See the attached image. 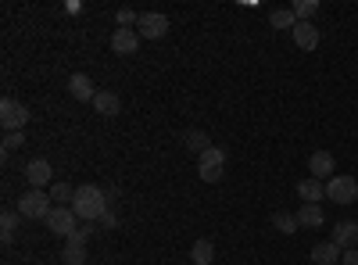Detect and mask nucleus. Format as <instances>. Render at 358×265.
<instances>
[{
  "label": "nucleus",
  "instance_id": "393cba45",
  "mask_svg": "<svg viewBox=\"0 0 358 265\" xmlns=\"http://www.w3.org/2000/svg\"><path fill=\"white\" fill-rule=\"evenodd\" d=\"M115 22H118V29H129V25H136V22H140V15H136L133 8H122V11L115 15Z\"/></svg>",
  "mask_w": 358,
  "mask_h": 265
},
{
  "label": "nucleus",
  "instance_id": "423d86ee",
  "mask_svg": "<svg viewBox=\"0 0 358 265\" xmlns=\"http://www.w3.org/2000/svg\"><path fill=\"white\" fill-rule=\"evenodd\" d=\"M326 197L337 201V204H355L358 201V180L355 176H334V180L326 183Z\"/></svg>",
  "mask_w": 358,
  "mask_h": 265
},
{
  "label": "nucleus",
  "instance_id": "2eb2a0df",
  "mask_svg": "<svg viewBox=\"0 0 358 265\" xmlns=\"http://www.w3.org/2000/svg\"><path fill=\"white\" fill-rule=\"evenodd\" d=\"M94 111L104 115V119H115V115L122 111V101H118V94H111V90H97V97H94Z\"/></svg>",
  "mask_w": 358,
  "mask_h": 265
},
{
  "label": "nucleus",
  "instance_id": "f257e3e1",
  "mask_svg": "<svg viewBox=\"0 0 358 265\" xmlns=\"http://www.w3.org/2000/svg\"><path fill=\"white\" fill-rule=\"evenodd\" d=\"M69 208H72L79 219H86V222L104 219V215H108V194H104L101 187H94V183H86V187L76 190V197H72Z\"/></svg>",
  "mask_w": 358,
  "mask_h": 265
},
{
  "label": "nucleus",
  "instance_id": "6ab92c4d",
  "mask_svg": "<svg viewBox=\"0 0 358 265\" xmlns=\"http://www.w3.org/2000/svg\"><path fill=\"white\" fill-rule=\"evenodd\" d=\"M190 258H194V265H212V258H215V244H212V241H194Z\"/></svg>",
  "mask_w": 358,
  "mask_h": 265
},
{
  "label": "nucleus",
  "instance_id": "c85d7f7f",
  "mask_svg": "<svg viewBox=\"0 0 358 265\" xmlns=\"http://www.w3.org/2000/svg\"><path fill=\"white\" fill-rule=\"evenodd\" d=\"M341 265H358V248L344 251V255H341Z\"/></svg>",
  "mask_w": 358,
  "mask_h": 265
},
{
  "label": "nucleus",
  "instance_id": "4be33fe9",
  "mask_svg": "<svg viewBox=\"0 0 358 265\" xmlns=\"http://www.w3.org/2000/svg\"><path fill=\"white\" fill-rule=\"evenodd\" d=\"M273 226H276L280 233H287V237L301 229V226H297V215H290V212H276V215H273Z\"/></svg>",
  "mask_w": 358,
  "mask_h": 265
},
{
  "label": "nucleus",
  "instance_id": "0eeeda50",
  "mask_svg": "<svg viewBox=\"0 0 358 265\" xmlns=\"http://www.w3.org/2000/svg\"><path fill=\"white\" fill-rule=\"evenodd\" d=\"M136 33H140V40H162L169 33V18L162 11H143L136 22Z\"/></svg>",
  "mask_w": 358,
  "mask_h": 265
},
{
  "label": "nucleus",
  "instance_id": "f03ea898",
  "mask_svg": "<svg viewBox=\"0 0 358 265\" xmlns=\"http://www.w3.org/2000/svg\"><path fill=\"white\" fill-rule=\"evenodd\" d=\"M54 208H50V194L43 190H25L18 197V215L22 219H47Z\"/></svg>",
  "mask_w": 358,
  "mask_h": 265
},
{
  "label": "nucleus",
  "instance_id": "39448f33",
  "mask_svg": "<svg viewBox=\"0 0 358 265\" xmlns=\"http://www.w3.org/2000/svg\"><path fill=\"white\" fill-rule=\"evenodd\" d=\"M43 222H47V229L54 233V237H62V241H69L72 233L79 229V215H76L72 208H54Z\"/></svg>",
  "mask_w": 358,
  "mask_h": 265
},
{
  "label": "nucleus",
  "instance_id": "5701e85b",
  "mask_svg": "<svg viewBox=\"0 0 358 265\" xmlns=\"http://www.w3.org/2000/svg\"><path fill=\"white\" fill-rule=\"evenodd\" d=\"M62 265H86V248H79V244H65V251H62Z\"/></svg>",
  "mask_w": 358,
  "mask_h": 265
},
{
  "label": "nucleus",
  "instance_id": "dca6fc26",
  "mask_svg": "<svg viewBox=\"0 0 358 265\" xmlns=\"http://www.w3.org/2000/svg\"><path fill=\"white\" fill-rule=\"evenodd\" d=\"M297 197H301V204H319L322 197H326V183H319V180H301L297 183Z\"/></svg>",
  "mask_w": 358,
  "mask_h": 265
},
{
  "label": "nucleus",
  "instance_id": "ddd939ff",
  "mask_svg": "<svg viewBox=\"0 0 358 265\" xmlns=\"http://www.w3.org/2000/svg\"><path fill=\"white\" fill-rule=\"evenodd\" d=\"M290 36H294V43L301 47V50H315V47H319V29H315L312 22H297Z\"/></svg>",
  "mask_w": 358,
  "mask_h": 265
},
{
  "label": "nucleus",
  "instance_id": "1a4fd4ad",
  "mask_svg": "<svg viewBox=\"0 0 358 265\" xmlns=\"http://www.w3.org/2000/svg\"><path fill=\"white\" fill-rule=\"evenodd\" d=\"M69 94H72L76 101H83V104H94V97H97V86H94V79H90V76L76 72V76L69 79Z\"/></svg>",
  "mask_w": 358,
  "mask_h": 265
},
{
  "label": "nucleus",
  "instance_id": "9b49d317",
  "mask_svg": "<svg viewBox=\"0 0 358 265\" xmlns=\"http://www.w3.org/2000/svg\"><path fill=\"white\" fill-rule=\"evenodd\" d=\"M341 251H351V248H358V222H351V219H344V222H337V229H334V237H330Z\"/></svg>",
  "mask_w": 358,
  "mask_h": 265
},
{
  "label": "nucleus",
  "instance_id": "c756f323",
  "mask_svg": "<svg viewBox=\"0 0 358 265\" xmlns=\"http://www.w3.org/2000/svg\"><path fill=\"white\" fill-rule=\"evenodd\" d=\"M101 226H104V229H115V226H118V219H115V215H111V212H108V215H104V219H101Z\"/></svg>",
  "mask_w": 358,
  "mask_h": 265
},
{
  "label": "nucleus",
  "instance_id": "9d476101",
  "mask_svg": "<svg viewBox=\"0 0 358 265\" xmlns=\"http://www.w3.org/2000/svg\"><path fill=\"white\" fill-rule=\"evenodd\" d=\"M25 180H29V187H33V190H43L50 183V162L47 158H33V162L25 165Z\"/></svg>",
  "mask_w": 358,
  "mask_h": 265
},
{
  "label": "nucleus",
  "instance_id": "412c9836",
  "mask_svg": "<svg viewBox=\"0 0 358 265\" xmlns=\"http://www.w3.org/2000/svg\"><path fill=\"white\" fill-rule=\"evenodd\" d=\"M15 233H18V212H4L0 215V237H4V244L15 241Z\"/></svg>",
  "mask_w": 358,
  "mask_h": 265
},
{
  "label": "nucleus",
  "instance_id": "cd10ccee",
  "mask_svg": "<svg viewBox=\"0 0 358 265\" xmlns=\"http://www.w3.org/2000/svg\"><path fill=\"white\" fill-rule=\"evenodd\" d=\"M22 143H25V133H8L4 136V151H18Z\"/></svg>",
  "mask_w": 358,
  "mask_h": 265
},
{
  "label": "nucleus",
  "instance_id": "bb28decb",
  "mask_svg": "<svg viewBox=\"0 0 358 265\" xmlns=\"http://www.w3.org/2000/svg\"><path fill=\"white\" fill-rule=\"evenodd\" d=\"M90 233H94V226H79L72 237L65 241V244H79V248H86V241H90Z\"/></svg>",
  "mask_w": 358,
  "mask_h": 265
},
{
  "label": "nucleus",
  "instance_id": "a211bd4d",
  "mask_svg": "<svg viewBox=\"0 0 358 265\" xmlns=\"http://www.w3.org/2000/svg\"><path fill=\"white\" fill-rule=\"evenodd\" d=\"M183 143H187V151H190V155H197V158H201V155L208 151V147H212V136H208L204 129H190V133L183 136Z\"/></svg>",
  "mask_w": 358,
  "mask_h": 265
},
{
  "label": "nucleus",
  "instance_id": "aec40b11",
  "mask_svg": "<svg viewBox=\"0 0 358 265\" xmlns=\"http://www.w3.org/2000/svg\"><path fill=\"white\" fill-rule=\"evenodd\" d=\"M268 25H273V29H290V33H294L297 15H294L290 8H280V11H273V15H268Z\"/></svg>",
  "mask_w": 358,
  "mask_h": 265
},
{
  "label": "nucleus",
  "instance_id": "4468645a",
  "mask_svg": "<svg viewBox=\"0 0 358 265\" xmlns=\"http://www.w3.org/2000/svg\"><path fill=\"white\" fill-rule=\"evenodd\" d=\"M322 222H326L322 204H301V208H297V226L301 229H319Z\"/></svg>",
  "mask_w": 358,
  "mask_h": 265
},
{
  "label": "nucleus",
  "instance_id": "6e6552de",
  "mask_svg": "<svg viewBox=\"0 0 358 265\" xmlns=\"http://www.w3.org/2000/svg\"><path fill=\"white\" fill-rule=\"evenodd\" d=\"M308 172H312V180L330 183L334 176H337V162H334V155H330V151H315V155L308 158Z\"/></svg>",
  "mask_w": 358,
  "mask_h": 265
},
{
  "label": "nucleus",
  "instance_id": "f3484780",
  "mask_svg": "<svg viewBox=\"0 0 358 265\" xmlns=\"http://www.w3.org/2000/svg\"><path fill=\"white\" fill-rule=\"evenodd\" d=\"M341 255H344V251H341L334 241H322V244L312 248V262H315V265H337Z\"/></svg>",
  "mask_w": 358,
  "mask_h": 265
},
{
  "label": "nucleus",
  "instance_id": "20e7f679",
  "mask_svg": "<svg viewBox=\"0 0 358 265\" xmlns=\"http://www.w3.org/2000/svg\"><path fill=\"white\" fill-rule=\"evenodd\" d=\"M25 122H29V108H25V104H18V101H11V97L0 101V126H4L8 133H22Z\"/></svg>",
  "mask_w": 358,
  "mask_h": 265
},
{
  "label": "nucleus",
  "instance_id": "b1692460",
  "mask_svg": "<svg viewBox=\"0 0 358 265\" xmlns=\"http://www.w3.org/2000/svg\"><path fill=\"white\" fill-rule=\"evenodd\" d=\"M290 11L297 15V22H312V15L319 11V4H315V0H297V4H294Z\"/></svg>",
  "mask_w": 358,
  "mask_h": 265
},
{
  "label": "nucleus",
  "instance_id": "a878e982",
  "mask_svg": "<svg viewBox=\"0 0 358 265\" xmlns=\"http://www.w3.org/2000/svg\"><path fill=\"white\" fill-rule=\"evenodd\" d=\"M72 197H76V190L69 183H54L50 187V201H72Z\"/></svg>",
  "mask_w": 358,
  "mask_h": 265
},
{
  "label": "nucleus",
  "instance_id": "f8f14e48",
  "mask_svg": "<svg viewBox=\"0 0 358 265\" xmlns=\"http://www.w3.org/2000/svg\"><path fill=\"white\" fill-rule=\"evenodd\" d=\"M136 47H140L136 29H115V36H111V50L115 54H136Z\"/></svg>",
  "mask_w": 358,
  "mask_h": 265
},
{
  "label": "nucleus",
  "instance_id": "7ed1b4c3",
  "mask_svg": "<svg viewBox=\"0 0 358 265\" xmlns=\"http://www.w3.org/2000/svg\"><path fill=\"white\" fill-rule=\"evenodd\" d=\"M222 169H226V151H222V147H208V151L197 158V176L204 183H219Z\"/></svg>",
  "mask_w": 358,
  "mask_h": 265
}]
</instances>
